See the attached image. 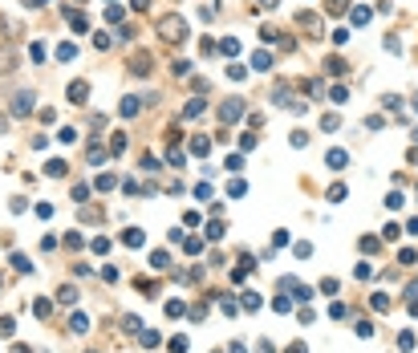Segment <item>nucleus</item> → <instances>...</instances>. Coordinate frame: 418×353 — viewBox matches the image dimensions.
I'll list each match as a JSON object with an SVG mask.
<instances>
[{
  "instance_id": "f257e3e1",
  "label": "nucleus",
  "mask_w": 418,
  "mask_h": 353,
  "mask_svg": "<svg viewBox=\"0 0 418 353\" xmlns=\"http://www.w3.org/2000/svg\"><path fill=\"white\" fill-rule=\"evenodd\" d=\"M159 33H163V41H183L187 37V20L179 17V13H167V17H159Z\"/></svg>"
},
{
  "instance_id": "f03ea898",
  "label": "nucleus",
  "mask_w": 418,
  "mask_h": 353,
  "mask_svg": "<svg viewBox=\"0 0 418 353\" xmlns=\"http://www.w3.org/2000/svg\"><path fill=\"white\" fill-rule=\"evenodd\" d=\"M240 114H244V98H228V101L219 106V122L228 126V122H235Z\"/></svg>"
},
{
  "instance_id": "7ed1b4c3",
  "label": "nucleus",
  "mask_w": 418,
  "mask_h": 353,
  "mask_svg": "<svg viewBox=\"0 0 418 353\" xmlns=\"http://www.w3.org/2000/svg\"><path fill=\"white\" fill-rule=\"evenodd\" d=\"M13 114H17V118L33 114V94H29V89H20V94H17V101H13Z\"/></svg>"
},
{
  "instance_id": "20e7f679",
  "label": "nucleus",
  "mask_w": 418,
  "mask_h": 353,
  "mask_svg": "<svg viewBox=\"0 0 418 353\" xmlns=\"http://www.w3.org/2000/svg\"><path fill=\"white\" fill-rule=\"evenodd\" d=\"M325 167H329V170H345L349 167V154L345 151H329V154H325Z\"/></svg>"
},
{
  "instance_id": "39448f33",
  "label": "nucleus",
  "mask_w": 418,
  "mask_h": 353,
  "mask_svg": "<svg viewBox=\"0 0 418 353\" xmlns=\"http://www.w3.org/2000/svg\"><path fill=\"white\" fill-rule=\"evenodd\" d=\"M130 73H134V77H146V73H150V57L138 53V57H134V65H130Z\"/></svg>"
},
{
  "instance_id": "423d86ee",
  "label": "nucleus",
  "mask_w": 418,
  "mask_h": 353,
  "mask_svg": "<svg viewBox=\"0 0 418 353\" xmlns=\"http://www.w3.org/2000/svg\"><path fill=\"white\" fill-rule=\"evenodd\" d=\"M85 94H89V85H85V82H73V85H69V101H73V106H82Z\"/></svg>"
},
{
  "instance_id": "0eeeda50",
  "label": "nucleus",
  "mask_w": 418,
  "mask_h": 353,
  "mask_svg": "<svg viewBox=\"0 0 418 353\" xmlns=\"http://www.w3.org/2000/svg\"><path fill=\"white\" fill-rule=\"evenodd\" d=\"M122 244H126V248H142V232H138V227H130V232H122Z\"/></svg>"
},
{
  "instance_id": "6e6552de",
  "label": "nucleus",
  "mask_w": 418,
  "mask_h": 353,
  "mask_svg": "<svg viewBox=\"0 0 418 353\" xmlns=\"http://www.w3.org/2000/svg\"><path fill=\"white\" fill-rule=\"evenodd\" d=\"M0 69H4V73L17 69V53H13V49H0Z\"/></svg>"
},
{
  "instance_id": "1a4fd4ad",
  "label": "nucleus",
  "mask_w": 418,
  "mask_h": 353,
  "mask_svg": "<svg viewBox=\"0 0 418 353\" xmlns=\"http://www.w3.org/2000/svg\"><path fill=\"white\" fill-rule=\"evenodd\" d=\"M252 65H256V73H264V69H272V57L268 53H252Z\"/></svg>"
},
{
  "instance_id": "9d476101",
  "label": "nucleus",
  "mask_w": 418,
  "mask_h": 353,
  "mask_svg": "<svg viewBox=\"0 0 418 353\" xmlns=\"http://www.w3.org/2000/svg\"><path fill=\"white\" fill-rule=\"evenodd\" d=\"M118 114H122V118H134V114H138V101H134V98H122Z\"/></svg>"
},
{
  "instance_id": "9b49d317",
  "label": "nucleus",
  "mask_w": 418,
  "mask_h": 353,
  "mask_svg": "<svg viewBox=\"0 0 418 353\" xmlns=\"http://www.w3.org/2000/svg\"><path fill=\"white\" fill-rule=\"evenodd\" d=\"M329 73H333V77H345V73H349V65L341 61V57H329Z\"/></svg>"
},
{
  "instance_id": "f8f14e48",
  "label": "nucleus",
  "mask_w": 418,
  "mask_h": 353,
  "mask_svg": "<svg viewBox=\"0 0 418 353\" xmlns=\"http://www.w3.org/2000/svg\"><path fill=\"white\" fill-rule=\"evenodd\" d=\"M150 268H171V256H167V252H150Z\"/></svg>"
},
{
  "instance_id": "ddd939ff",
  "label": "nucleus",
  "mask_w": 418,
  "mask_h": 353,
  "mask_svg": "<svg viewBox=\"0 0 418 353\" xmlns=\"http://www.w3.org/2000/svg\"><path fill=\"white\" fill-rule=\"evenodd\" d=\"M69 329H73V333H85V329H89V317H85V313H73Z\"/></svg>"
},
{
  "instance_id": "4468645a",
  "label": "nucleus",
  "mask_w": 418,
  "mask_h": 353,
  "mask_svg": "<svg viewBox=\"0 0 418 353\" xmlns=\"http://www.w3.org/2000/svg\"><path fill=\"white\" fill-rule=\"evenodd\" d=\"M45 175H53V179H57V175H65V158H53V163L45 167Z\"/></svg>"
},
{
  "instance_id": "2eb2a0df",
  "label": "nucleus",
  "mask_w": 418,
  "mask_h": 353,
  "mask_svg": "<svg viewBox=\"0 0 418 353\" xmlns=\"http://www.w3.org/2000/svg\"><path fill=\"white\" fill-rule=\"evenodd\" d=\"M219 53H228V57H235V53H240V41H235V37H228V41L219 45Z\"/></svg>"
},
{
  "instance_id": "dca6fc26",
  "label": "nucleus",
  "mask_w": 418,
  "mask_h": 353,
  "mask_svg": "<svg viewBox=\"0 0 418 353\" xmlns=\"http://www.w3.org/2000/svg\"><path fill=\"white\" fill-rule=\"evenodd\" d=\"M57 301H61V304H73V301H77V288H69V284H65V288L57 292Z\"/></svg>"
},
{
  "instance_id": "f3484780",
  "label": "nucleus",
  "mask_w": 418,
  "mask_h": 353,
  "mask_svg": "<svg viewBox=\"0 0 418 353\" xmlns=\"http://www.w3.org/2000/svg\"><path fill=\"white\" fill-rule=\"evenodd\" d=\"M17 333V321H13V317H4V321H0V337H13Z\"/></svg>"
},
{
  "instance_id": "a211bd4d",
  "label": "nucleus",
  "mask_w": 418,
  "mask_h": 353,
  "mask_svg": "<svg viewBox=\"0 0 418 353\" xmlns=\"http://www.w3.org/2000/svg\"><path fill=\"white\" fill-rule=\"evenodd\" d=\"M219 235H223V223L211 219V223H207V240H219Z\"/></svg>"
},
{
  "instance_id": "6ab92c4d",
  "label": "nucleus",
  "mask_w": 418,
  "mask_h": 353,
  "mask_svg": "<svg viewBox=\"0 0 418 353\" xmlns=\"http://www.w3.org/2000/svg\"><path fill=\"white\" fill-rule=\"evenodd\" d=\"M183 114H187V118H199V114H203V101H199V98H195V101H187V110H183Z\"/></svg>"
},
{
  "instance_id": "aec40b11",
  "label": "nucleus",
  "mask_w": 418,
  "mask_h": 353,
  "mask_svg": "<svg viewBox=\"0 0 418 353\" xmlns=\"http://www.w3.org/2000/svg\"><path fill=\"white\" fill-rule=\"evenodd\" d=\"M207 146H211V142H207V138H191V151H195V154H199V158H203V154H207Z\"/></svg>"
},
{
  "instance_id": "412c9836",
  "label": "nucleus",
  "mask_w": 418,
  "mask_h": 353,
  "mask_svg": "<svg viewBox=\"0 0 418 353\" xmlns=\"http://www.w3.org/2000/svg\"><path fill=\"white\" fill-rule=\"evenodd\" d=\"M345 195H349V191H345V187H341V183H333V187H329V199H333V203H341V199H345Z\"/></svg>"
},
{
  "instance_id": "4be33fe9",
  "label": "nucleus",
  "mask_w": 418,
  "mask_h": 353,
  "mask_svg": "<svg viewBox=\"0 0 418 353\" xmlns=\"http://www.w3.org/2000/svg\"><path fill=\"white\" fill-rule=\"evenodd\" d=\"M321 126H325V130H329V134H333L337 126H341V122H337V114H325V118H321Z\"/></svg>"
},
{
  "instance_id": "5701e85b",
  "label": "nucleus",
  "mask_w": 418,
  "mask_h": 353,
  "mask_svg": "<svg viewBox=\"0 0 418 353\" xmlns=\"http://www.w3.org/2000/svg\"><path fill=\"white\" fill-rule=\"evenodd\" d=\"M138 325H142V321H138V317H134V313L126 317V321H122V329H126V333H138Z\"/></svg>"
},
{
  "instance_id": "b1692460",
  "label": "nucleus",
  "mask_w": 418,
  "mask_h": 353,
  "mask_svg": "<svg viewBox=\"0 0 418 353\" xmlns=\"http://www.w3.org/2000/svg\"><path fill=\"white\" fill-rule=\"evenodd\" d=\"M333 101H337V106H341V101H349V89H345V85H333Z\"/></svg>"
},
{
  "instance_id": "393cba45",
  "label": "nucleus",
  "mask_w": 418,
  "mask_h": 353,
  "mask_svg": "<svg viewBox=\"0 0 418 353\" xmlns=\"http://www.w3.org/2000/svg\"><path fill=\"white\" fill-rule=\"evenodd\" d=\"M272 309H276V313H288V309H292V301H288V297H276V301H272Z\"/></svg>"
},
{
  "instance_id": "a878e982",
  "label": "nucleus",
  "mask_w": 418,
  "mask_h": 353,
  "mask_svg": "<svg viewBox=\"0 0 418 353\" xmlns=\"http://www.w3.org/2000/svg\"><path fill=\"white\" fill-rule=\"evenodd\" d=\"M382 240H398V223H386V227H382Z\"/></svg>"
},
{
  "instance_id": "bb28decb",
  "label": "nucleus",
  "mask_w": 418,
  "mask_h": 353,
  "mask_svg": "<svg viewBox=\"0 0 418 353\" xmlns=\"http://www.w3.org/2000/svg\"><path fill=\"white\" fill-rule=\"evenodd\" d=\"M369 20V8H353V25H366Z\"/></svg>"
},
{
  "instance_id": "cd10ccee",
  "label": "nucleus",
  "mask_w": 418,
  "mask_h": 353,
  "mask_svg": "<svg viewBox=\"0 0 418 353\" xmlns=\"http://www.w3.org/2000/svg\"><path fill=\"white\" fill-rule=\"evenodd\" d=\"M57 57L61 61H73V45H57Z\"/></svg>"
},
{
  "instance_id": "c85d7f7f",
  "label": "nucleus",
  "mask_w": 418,
  "mask_h": 353,
  "mask_svg": "<svg viewBox=\"0 0 418 353\" xmlns=\"http://www.w3.org/2000/svg\"><path fill=\"white\" fill-rule=\"evenodd\" d=\"M244 309H260V297H256V292H244Z\"/></svg>"
},
{
  "instance_id": "c756f323",
  "label": "nucleus",
  "mask_w": 418,
  "mask_h": 353,
  "mask_svg": "<svg viewBox=\"0 0 418 353\" xmlns=\"http://www.w3.org/2000/svg\"><path fill=\"white\" fill-rule=\"evenodd\" d=\"M33 313H37L41 321H45V317H49V301H37V304H33Z\"/></svg>"
},
{
  "instance_id": "7c9ffc66",
  "label": "nucleus",
  "mask_w": 418,
  "mask_h": 353,
  "mask_svg": "<svg viewBox=\"0 0 418 353\" xmlns=\"http://www.w3.org/2000/svg\"><path fill=\"white\" fill-rule=\"evenodd\" d=\"M167 313H171V317H183L187 309H183V301H171V304H167Z\"/></svg>"
},
{
  "instance_id": "2f4dec72",
  "label": "nucleus",
  "mask_w": 418,
  "mask_h": 353,
  "mask_svg": "<svg viewBox=\"0 0 418 353\" xmlns=\"http://www.w3.org/2000/svg\"><path fill=\"white\" fill-rule=\"evenodd\" d=\"M398 345H402V349H414V333H410V329H406V333L398 337Z\"/></svg>"
},
{
  "instance_id": "473e14b6",
  "label": "nucleus",
  "mask_w": 418,
  "mask_h": 353,
  "mask_svg": "<svg viewBox=\"0 0 418 353\" xmlns=\"http://www.w3.org/2000/svg\"><path fill=\"white\" fill-rule=\"evenodd\" d=\"M398 260H402V264H418V252H414V248H406V252H402Z\"/></svg>"
},
{
  "instance_id": "72a5a7b5",
  "label": "nucleus",
  "mask_w": 418,
  "mask_h": 353,
  "mask_svg": "<svg viewBox=\"0 0 418 353\" xmlns=\"http://www.w3.org/2000/svg\"><path fill=\"white\" fill-rule=\"evenodd\" d=\"M369 304H374V309H390V297H382V292H374V301H369Z\"/></svg>"
},
{
  "instance_id": "f704fd0d",
  "label": "nucleus",
  "mask_w": 418,
  "mask_h": 353,
  "mask_svg": "<svg viewBox=\"0 0 418 353\" xmlns=\"http://www.w3.org/2000/svg\"><path fill=\"white\" fill-rule=\"evenodd\" d=\"M183 248H187V256H195V252H199V248H203V240H195V235H191V240H187Z\"/></svg>"
},
{
  "instance_id": "c9c22d12",
  "label": "nucleus",
  "mask_w": 418,
  "mask_h": 353,
  "mask_svg": "<svg viewBox=\"0 0 418 353\" xmlns=\"http://www.w3.org/2000/svg\"><path fill=\"white\" fill-rule=\"evenodd\" d=\"M171 353H187V337H175L171 341Z\"/></svg>"
},
{
  "instance_id": "e433bc0d",
  "label": "nucleus",
  "mask_w": 418,
  "mask_h": 353,
  "mask_svg": "<svg viewBox=\"0 0 418 353\" xmlns=\"http://www.w3.org/2000/svg\"><path fill=\"white\" fill-rule=\"evenodd\" d=\"M406 232H410V235H418V215H414L410 223H406Z\"/></svg>"
},
{
  "instance_id": "4c0bfd02",
  "label": "nucleus",
  "mask_w": 418,
  "mask_h": 353,
  "mask_svg": "<svg viewBox=\"0 0 418 353\" xmlns=\"http://www.w3.org/2000/svg\"><path fill=\"white\" fill-rule=\"evenodd\" d=\"M13 353H33V349L29 345H13Z\"/></svg>"
},
{
  "instance_id": "58836bf2",
  "label": "nucleus",
  "mask_w": 418,
  "mask_h": 353,
  "mask_svg": "<svg viewBox=\"0 0 418 353\" xmlns=\"http://www.w3.org/2000/svg\"><path fill=\"white\" fill-rule=\"evenodd\" d=\"M260 4H264V8H276V4H280V0H260Z\"/></svg>"
},
{
  "instance_id": "ea45409f",
  "label": "nucleus",
  "mask_w": 418,
  "mask_h": 353,
  "mask_svg": "<svg viewBox=\"0 0 418 353\" xmlns=\"http://www.w3.org/2000/svg\"><path fill=\"white\" fill-rule=\"evenodd\" d=\"M288 353H304V345H301V341H297V345H292V349H288Z\"/></svg>"
},
{
  "instance_id": "a19ab883",
  "label": "nucleus",
  "mask_w": 418,
  "mask_h": 353,
  "mask_svg": "<svg viewBox=\"0 0 418 353\" xmlns=\"http://www.w3.org/2000/svg\"><path fill=\"white\" fill-rule=\"evenodd\" d=\"M410 163H418V151H414V154H410Z\"/></svg>"
}]
</instances>
